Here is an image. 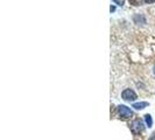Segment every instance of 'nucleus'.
Returning a JSON list of instances; mask_svg holds the SVG:
<instances>
[{"mask_svg": "<svg viewBox=\"0 0 155 140\" xmlns=\"http://www.w3.org/2000/svg\"><path fill=\"white\" fill-rule=\"evenodd\" d=\"M130 129L134 134H139L145 130V126H144V123L140 119H135L130 124Z\"/></svg>", "mask_w": 155, "mask_h": 140, "instance_id": "f257e3e1", "label": "nucleus"}, {"mask_svg": "<svg viewBox=\"0 0 155 140\" xmlns=\"http://www.w3.org/2000/svg\"><path fill=\"white\" fill-rule=\"evenodd\" d=\"M118 114H119L120 118L127 119V118H131L133 116V112L130 107H127L125 105H119L118 106Z\"/></svg>", "mask_w": 155, "mask_h": 140, "instance_id": "f03ea898", "label": "nucleus"}, {"mask_svg": "<svg viewBox=\"0 0 155 140\" xmlns=\"http://www.w3.org/2000/svg\"><path fill=\"white\" fill-rule=\"evenodd\" d=\"M121 97H123L124 100H127V102H133L138 98L136 94L133 90H131V89H125L121 94Z\"/></svg>", "mask_w": 155, "mask_h": 140, "instance_id": "7ed1b4c3", "label": "nucleus"}, {"mask_svg": "<svg viewBox=\"0 0 155 140\" xmlns=\"http://www.w3.org/2000/svg\"><path fill=\"white\" fill-rule=\"evenodd\" d=\"M146 106H148L147 102H141V103H135V104H133V107H134L135 110H142V109H145Z\"/></svg>", "mask_w": 155, "mask_h": 140, "instance_id": "20e7f679", "label": "nucleus"}, {"mask_svg": "<svg viewBox=\"0 0 155 140\" xmlns=\"http://www.w3.org/2000/svg\"><path fill=\"white\" fill-rule=\"evenodd\" d=\"M145 121H146V125H147L148 127H152V126H153V119H152L150 114H146V116H145Z\"/></svg>", "mask_w": 155, "mask_h": 140, "instance_id": "39448f33", "label": "nucleus"}, {"mask_svg": "<svg viewBox=\"0 0 155 140\" xmlns=\"http://www.w3.org/2000/svg\"><path fill=\"white\" fill-rule=\"evenodd\" d=\"M139 21H141V22H142V23H146V19L144 18V15H135L134 17V22L135 23H139Z\"/></svg>", "mask_w": 155, "mask_h": 140, "instance_id": "423d86ee", "label": "nucleus"}, {"mask_svg": "<svg viewBox=\"0 0 155 140\" xmlns=\"http://www.w3.org/2000/svg\"><path fill=\"white\" fill-rule=\"evenodd\" d=\"M128 1H130L131 5H133V6H139V5H141V3H142V0H128Z\"/></svg>", "mask_w": 155, "mask_h": 140, "instance_id": "0eeeda50", "label": "nucleus"}, {"mask_svg": "<svg viewBox=\"0 0 155 140\" xmlns=\"http://www.w3.org/2000/svg\"><path fill=\"white\" fill-rule=\"evenodd\" d=\"M113 1H115L117 4H119V5H123V4H124V0H113Z\"/></svg>", "mask_w": 155, "mask_h": 140, "instance_id": "6e6552de", "label": "nucleus"}, {"mask_svg": "<svg viewBox=\"0 0 155 140\" xmlns=\"http://www.w3.org/2000/svg\"><path fill=\"white\" fill-rule=\"evenodd\" d=\"M149 140H155V132L152 133V135L149 137Z\"/></svg>", "mask_w": 155, "mask_h": 140, "instance_id": "1a4fd4ad", "label": "nucleus"}, {"mask_svg": "<svg viewBox=\"0 0 155 140\" xmlns=\"http://www.w3.org/2000/svg\"><path fill=\"white\" fill-rule=\"evenodd\" d=\"M145 3H147V4H153V3H155V0H145Z\"/></svg>", "mask_w": 155, "mask_h": 140, "instance_id": "9d476101", "label": "nucleus"}, {"mask_svg": "<svg viewBox=\"0 0 155 140\" xmlns=\"http://www.w3.org/2000/svg\"><path fill=\"white\" fill-rule=\"evenodd\" d=\"M154 74H155V67H154Z\"/></svg>", "mask_w": 155, "mask_h": 140, "instance_id": "9b49d317", "label": "nucleus"}]
</instances>
